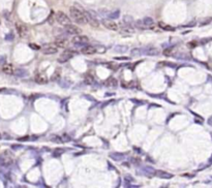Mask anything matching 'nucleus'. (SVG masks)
I'll return each instance as SVG.
<instances>
[{"label": "nucleus", "mask_w": 212, "mask_h": 188, "mask_svg": "<svg viewBox=\"0 0 212 188\" xmlns=\"http://www.w3.org/2000/svg\"><path fill=\"white\" fill-rule=\"evenodd\" d=\"M70 19L73 21H75L78 24H86L87 23V19L85 16V12L82 10V8L76 7V6H70Z\"/></svg>", "instance_id": "f257e3e1"}, {"label": "nucleus", "mask_w": 212, "mask_h": 188, "mask_svg": "<svg viewBox=\"0 0 212 188\" xmlns=\"http://www.w3.org/2000/svg\"><path fill=\"white\" fill-rule=\"evenodd\" d=\"M85 16H86V19H87V23H89L93 28L98 27L99 23H98V21H97V18H96V16H95V14L93 12V10H88V12H85Z\"/></svg>", "instance_id": "f03ea898"}, {"label": "nucleus", "mask_w": 212, "mask_h": 188, "mask_svg": "<svg viewBox=\"0 0 212 188\" xmlns=\"http://www.w3.org/2000/svg\"><path fill=\"white\" fill-rule=\"evenodd\" d=\"M55 19H56V21H57L58 23L61 24V25H63V26L71 23V20H70V17H68L67 15L64 14V12H58L57 14L55 15Z\"/></svg>", "instance_id": "7ed1b4c3"}, {"label": "nucleus", "mask_w": 212, "mask_h": 188, "mask_svg": "<svg viewBox=\"0 0 212 188\" xmlns=\"http://www.w3.org/2000/svg\"><path fill=\"white\" fill-rule=\"evenodd\" d=\"M16 28H17V31H18L19 35H20L21 37H23V38L27 37L28 34H29V29H28V27L25 25V24L18 22L16 24Z\"/></svg>", "instance_id": "20e7f679"}, {"label": "nucleus", "mask_w": 212, "mask_h": 188, "mask_svg": "<svg viewBox=\"0 0 212 188\" xmlns=\"http://www.w3.org/2000/svg\"><path fill=\"white\" fill-rule=\"evenodd\" d=\"M71 42H73V44H75L76 46H86V45L89 42V40H88L87 36L77 34V36H75Z\"/></svg>", "instance_id": "39448f33"}, {"label": "nucleus", "mask_w": 212, "mask_h": 188, "mask_svg": "<svg viewBox=\"0 0 212 188\" xmlns=\"http://www.w3.org/2000/svg\"><path fill=\"white\" fill-rule=\"evenodd\" d=\"M75 55H76L75 51H73V50H65V51L60 55V57L58 58V61H59L60 63H64V62L68 61L70 58H73Z\"/></svg>", "instance_id": "423d86ee"}, {"label": "nucleus", "mask_w": 212, "mask_h": 188, "mask_svg": "<svg viewBox=\"0 0 212 188\" xmlns=\"http://www.w3.org/2000/svg\"><path fill=\"white\" fill-rule=\"evenodd\" d=\"M64 30L67 32L68 34H71V35H77V34H81V29H80L78 26L73 25V24H67V25L64 26Z\"/></svg>", "instance_id": "0eeeda50"}, {"label": "nucleus", "mask_w": 212, "mask_h": 188, "mask_svg": "<svg viewBox=\"0 0 212 188\" xmlns=\"http://www.w3.org/2000/svg\"><path fill=\"white\" fill-rule=\"evenodd\" d=\"M103 25L109 30H113V31H117L118 30V24L115 23L114 21L111 20H103Z\"/></svg>", "instance_id": "6e6552de"}, {"label": "nucleus", "mask_w": 212, "mask_h": 188, "mask_svg": "<svg viewBox=\"0 0 212 188\" xmlns=\"http://www.w3.org/2000/svg\"><path fill=\"white\" fill-rule=\"evenodd\" d=\"M81 52L85 55H93L96 53V48L92 46H84L81 49Z\"/></svg>", "instance_id": "1a4fd4ad"}, {"label": "nucleus", "mask_w": 212, "mask_h": 188, "mask_svg": "<svg viewBox=\"0 0 212 188\" xmlns=\"http://www.w3.org/2000/svg\"><path fill=\"white\" fill-rule=\"evenodd\" d=\"M58 52V48L57 47H53V46H48L45 47L43 49V53L45 55H54Z\"/></svg>", "instance_id": "9d476101"}, {"label": "nucleus", "mask_w": 212, "mask_h": 188, "mask_svg": "<svg viewBox=\"0 0 212 188\" xmlns=\"http://www.w3.org/2000/svg\"><path fill=\"white\" fill-rule=\"evenodd\" d=\"M154 175L156 177H158V178H161V179H171V178H173L172 174H169V173L164 172V170H155Z\"/></svg>", "instance_id": "9b49d317"}, {"label": "nucleus", "mask_w": 212, "mask_h": 188, "mask_svg": "<svg viewBox=\"0 0 212 188\" xmlns=\"http://www.w3.org/2000/svg\"><path fill=\"white\" fill-rule=\"evenodd\" d=\"M34 81L37 84H47L48 83V78L44 73H38L34 77Z\"/></svg>", "instance_id": "f8f14e48"}, {"label": "nucleus", "mask_w": 212, "mask_h": 188, "mask_svg": "<svg viewBox=\"0 0 212 188\" xmlns=\"http://www.w3.org/2000/svg\"><path fill=\"white\" fill-rule=\"evenodd\" d=\"M54 44L56 45L57 48H65L67 46V40L63 37H57L54 42Z\"/></svg>", "instance_id": "ddd939ff"}, {"label": "nucleus", "mask_w": 212, "mask_h": 188, "mask_svg": "<svg viewBox=\"0 0 212 188\" xmlns=\"http://www.w3.org/2000/svg\"><path fill=\"white\" fill-rule=\"evenodd\" d=\"M1 70L3 71L4 73H6V75H12L14 73V67H12V64H8V63H5L2 65L1 67Z\"/></svg>", "instance_id": "4468645a"}, {"label": "nucleus", "mask_w": 212, "mask_h": 188, "mask_svg": "<svg viewBox=\"0 0 212 188\" xmlns=\"http://www.w3.org/2000/svg\"><path fill=\"white\" fill-rule=\"evenodd\" d=\"M144 52H145V54L148 56H155L159 53L158 49H156V48H154V47H147Z\"/></svg>", "instance_id": "2eb2a0df"}, {"label": "nucleus", "mask_w": 212, "mask_h": 188, "mask_svg": "<svg viewBox=\"0 0 212 188\" xmlns=\"http://www.w3.org/2000/svg\"><path fill=\"white\" fill-rule=\"evenodd\" d=\"M105 85L107 86V87H117L118 82H117V80L114 79L113 77H110L109 79L105 82Z\"/></svg>", "instance_id": "dca6fc26"}, {"label": "nucleus", "mask_w": 212, "mask_h": 188, "mask_svg": "<svg viewBox=\"0 0 212 188\" xmlns=\"http://www.w3.org/2000/svg\"><path fill=\"white\" fill-rule=\"evenodd\" d=\"M143 24H144L145 27H152L153 25H154V20H153L152 18H150V17H146V18H144L142 20Z\"/></svg>", "instance_id": "f3484780"}, {"label": "nucleus", "mask_w": 212, "mask_h": 188, "mask_svg": "<svg viewBox=\"0 0 212 188\" xmlns=\"http://www.w3.org/2000/svg\"><path fill=\"white\" fill-rule=\"evenodd\" d=\"M158 26L161 28L163 30H166V31H174V28L172 27V26H169V25H167V24L165 23H163V22H159L158 23Z\"/></svg>", "instance_id": "a211bd4d"}, {"label": "nucleus", "mask_w": 212, "mask_h": 188, "mask_svg": "<svg viewBox=\"0 0 212 188\" xmlns=\"http://www.w3.org/2000/svg\"><path fill=\"white\" fill-rule=\"evenodd\" d=\"M110 157L113 158L114 160H116V161H120V160H122V158L124 157V155L120 154V153H114V154H110Z\"/></svg>", "instance_id": "6ab92c4d"}, {"label": "nucleus", "mask_w": 212, "mask_h": 188, "mask_svg": "<svg viewBox=\"0 0 212 188\" xmlns=\"http://www.w3.org/2000/svg\"><path fill=\"white\" fill-rule=\"evenodd\" d=\"M109 18L112 19V20H115V19H118L120 17V10H115V12H111L109 15Z\"/></svg>", "instance_id": "aec40b11"}, {"label": "nucleus", "mask_w": 212, "mask_h": 188, "mask_svg": "<svg viewBox=\"0 0 212 188\" xmlns=\"http://www.w3.org/2000/svg\"><path fill=\"white\" fill-rule=\"evenodd\" d=\"M123 22H124L125 25H131L134 22V19L133 17L131 16H124V18H123Z\"/></svg>", "instance_id": "412c9836"}, {"label": "nucleus", "mask_w": 212, "mask_h": 188, "mask_svg": "<svg viewBox=\"0 0 212 188\" xmlns=\"http://www.w3.org/2000/svg\"><path fill=\"white\" fill-rule=\"evenodd\" d=\"M14 73L16 75H18V77H23V75H27V71L22 69V68H18L16 71H14Z\"/></svg>", "instance_id": "4be33fe9"}, {"label": "nucleus", "mask_w": 212, "mask_h": 188, "mask_svg": "<svg viewBox=\"0 0 212 188\" xmlns=\"http://www.w3.org/2000/svg\"><path fill=\"white\" fill-rule=\"evenodd\" d=\"M85 83L88 84V85H92V84L94 83V79L92 75H86L85 77Z\"/></svg>", "instance_id": "5701e85b"}, {"label": "nucleus", "mask_w": 212, "mask_h": 188, "mask_svg": "<svg viewBox=\"0 0 212 188\" xmlns=\"http://www.w3.org/2000/svg\"><path fill=\"white\" fill-rule=\"evenodd\" d=\"M1 163H2V165L3 166H8V165H10L12 163V160L10 158H3L1 160Z\"/></svg>", "instance_id": "b1692460"}, {"label": "nucleus", "mask_w": 212, "mask_h": 188, "mask_svg": "<svg viewBox=\"0 0 212 188\" xmlns=\"http://www.w3.org/2000/svg\"><path fill=\"white\" fill-rule=\"evenodd\" d=\"M114 50H115V51H119V52H125L127 50V47H122V46H120V45H118V46L114 47Z\"/></svg>", "instance_id": "393cba45"}, {"label": "nucleus", "mask_w": 212, "mask_h": 188, "mask_svg": "<svg viewBox=\"0 0 212 188\" xmlns=\"http://www.w3.org/2000/svg\"><path fill=\"white\" fill-rule=\"evenodd\" d=\"M141 52L142 51L140 49H133L131 53V55H133V56H137V55H140V54H141Z\"/></svg>", "instance_id": "a878e982"}, {"label": "nucleus", "mask_w": 212, "mask_h": 188, "mask_svg": "<svg viewBox=\"0 0 212 188\" xmlns=\"http://www.w3.org/2000/svg\"><path fill=\"white\" fill-rule=\"evenodd\" d=\"M164 55H165V56H171V55H172V49L164 50Z\"/></svg>", "instance_id": "bb28decb"}, {"label": "nucleus", "mask_w": 212, "mask_h": 188, "mask_svg": "<svg viewBox=\"0 0 212 188\" xmlns=\"http://www.w3.org/2000/svg\"><path fill=\"white\" fill-rule=\"evenodd\" d=\"M29 47H30V48H32V49H34V50L40 49V47H38V46H35V44H30V45H29Z\"/></svg>", "instance_id": "cd10ccee"}, {"label": "nucleus", "mask_w": 212, "mask_h": 188, "mask_svg": "<svg viewBox=\"0 0 212 188\" xmlns=\"http://www.w3.org/2000/svg\"><path fill=\"white\" fill-rule=\"evenodd\" d=\"M115 59L116 60H127L128 58H127V57H116Z\"/></svg>", "instance_id": "c85d7f7f"}, {"label": "nucleus", "mask_w": 212, "mask_h": 188, "mask_svg": "<svg viewBox=\"0 0 212 188\" xmlns=\"http://www.w3.org/2000/svg\"><path fill=\"white\" fill-rule=\"evenodd\" d=\"M189 47L190 48H194V47H196V42H189Z\"/></svg>", "instance_id": "c756f323"}, {"label": "nucleus", "mask_w": 212, "mask_h": 188, "mask_svg": "<svg viewBox=\"0 0 212 188\" xmlns=\"http://www.w3.org/2000/svg\"><path fill=\"white\" fill-rule=\"evenodd\" d=\"M1 139H2V135L0 133V140H1Z\"/></svg>", "instance_id": "7c9ffc66"}]
</instances>
